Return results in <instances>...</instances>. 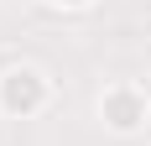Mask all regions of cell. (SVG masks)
Segmentation results:
<instances>
[{
	"label": "cell",
	"instance_id": "1",
	"mask_svg": "<svg viewBox=\"0 0 151 146\" xmlns=\"http://www.w3.org/2000/svg\"><path fill=\"white\" fill-rule=\"evenodd\" d=\"M58 89L47 78V68L37 63H5L0 68V115L5 120H37L42 110H52Z\"/></svg>",
	"mask_w": 151,
	"mask_h": 146
},
{
	"label": "cell",
	"instance_id": "2",
	"mask_svg": "<svg viewBox=\"0 0 151 146\" xmlns=\"http://www.w3.org/2000/svg\"><path fill=\"white\" fill-rule=\"evenodd\" d=\"M99 120H104L109 136H141L151 125V94L136 84V78H115V84L99 89V99H94Z\"/></svg>",
	"mask_w": 151,
	"mask_h": 146
},
{
	"label": "cell",
	"instance_id": "3",
	"mask_svg": "<svg viewBox=\"0 0 151 146\" xmlns=\"http://www.w3.org/2000/svg\"><path fill=\"white\" fill-rule=\"evenodd\" d=\"M47 5H52V11H89L94 0H47Z\"/></svg>",
	"mask_w": 151,
	"mask_h": 146
}]
</instances>
